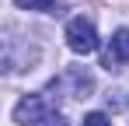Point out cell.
Here are the masks:
<instances>
[{"label":"cell","mask_w":129,"mask_h":126,"mask_svg":"<svg viewBox=\"0 0 129 126\" xmlns=\"http://www.w3.org/2000/svg\"><path fill=\"white\" fill-rule=\"evenodd\" d=\"M18 7H24V11H49L56 0H14Z\"/></svg>","instance_id":"4"},{"label":"cell","mask_w":129,"mask_h":126,"mask_svg":"<svg viewBox=\"0 0 129 126\" xmlns=\"http://www.w3.org/2000/svg\"><path fill=\"white\" fill-rule=\"evenodd\" d=\"M66 46L73 53H80V56L98 53V32H94V25L87 18H70L66 21Z\"/></svg>","instance_id":"1"},{"label":"cell","mask_w":129,"mask_h":126,"mask_svg":"<svg viewBox=\"0 0 129 126\" xmlns=\"http://www.w3.org/2000/svg\"><path fill=\"white\" fill-rule=\"evenodd\" d=\"M45 116H49V109H45V98L42 95H28V98H21L18 102V109H14V123H45Z\"/></svg>","instance_id":"2"},{"label":"cell","mask_w":129,"mask_h":126,"mask_svg":"<svg viewBox=\"0 0 129 126\" xmlns=\"http://www.w3.org/2000/svg\"><path fill=\"white\" fill-rule=\"evenodd\" d=\"M42 126H70V123H66L63 116H59V112H49V116H45V123H42Z\"/></svg>","instance_id":"6"},{"label":"cell","mask_w":129,"mask_h":126,"mask_svg":"<svg viewBox=\"0 0 129 126\" xmlns=\"http://www.w3.org/2000/svg\"><path fill=\"white\" fill-rule=\"evenodd\" d=\"M115 63H129V28H119L112 42H108V53H105V67L115 70Z\"/></svg>","instance_id":"3"},{"label":"cell","mask_w":129,"mask_h":126,"mask_svg":"<svg viewBox=\"0 0 129 126\" xmlns=\"http://www.w3.org/2000/svg\"><path fill=\"white\" fill-rule=\"evenodd\" d=\"M80 126H112V123H108L105 112H91V116H84V123H80Z\"/></svg>","instance_id":"5"}]
</instances>
